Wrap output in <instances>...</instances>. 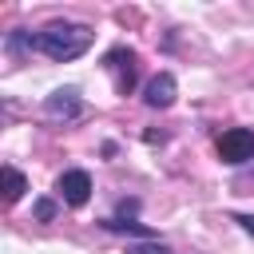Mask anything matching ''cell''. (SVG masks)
<instances>
[{
	"label": "cell",
	"mask_w": 254,
	"mask_h": 254,
	"mask_svg": "<svg viewBox=\"0 0 254 254\" xmlns=\"http://www.w3.org/2000/svg\"><path fill=\"white\" fill-rule=\"evenodd\" d=\"M95 32L87 24H71V20H56L48 28H40L32 36V52H44L48 60L56 64H67V60H79L87 48H91Z\"/></svg>",
	"instance_id": "cell-1"
},
{
	"label": "cell",
	"mask_w": 254,
	"mask_h": 254,
	"mask_svg": "<svg viewBox=\"0 0 254 254\" xmlns=\"http://www.w3.org/2000/svg\"><path fill=\"white\" fill-rule=\"evenodd\" d=\"M103 71L111 75V83H115L119 95H131L135 91V79H139V56L131 48H111L103 56Z\"/></svg>",
	"instance_id": "cell-2"
},
{
	"label": "cell",
	"mask_w": 254,
	"mask_h": 254,
	"mask_svg": "<svg viewBox=\"0 0 254 254\" xmlns=\"http://www.w3.org/2000/svg\"><path fill=\"white\" fill-rule=\"evenodd\" d=\"M218 159L230 163V167L254 159V131H250V127H230V131H222V135H218Z\"/></svg>",
	"instance_id": "cell-3"
},
{
	"label": "cell",
	"mask_w": 254,
	"mask_h": 254,
	"mask_svg": "<svg viewBox=\"0 0 254 254\" xmlns=\"http://www.w3.org/2000/svg\"><path fill=\"white\" fill-rule=\"evenodd\" d=\"M44 115H48L52 123H71V119H79V115H83V99H79V91H75V87H60V91H52V95L44 99Z\"/></svg>",
	"instance_id": "cell-4"
},
{
	"label": "cell",
	"mask_w": 254,
	"mask_h": 254,
	"mask_svg": "<svg viewBox=\"0 0 254 254\" xmlns=\"http://www.w3.org/2000/svg\"><path fill=\"white\" fill-rule=\"evenodd\" d=\"M56 190H60V198L67 206H83L91 198V175L87 171H64L60 183H56Z\"/></svg>",
	"instance_id": "cell-5"
},
{
	"label": "cell",
	"mask_w": 254,
	"mask_h": 254,
	"mask_svg": "<svg viewBox=\"0 0 254 254\" xmlns=\"http://www.w3.org/2000/svg\"><path fill=\"white\" fill-rule=\"evenodd\" d=\"M175 95H179V83H175V75H171V71L151 75V79H147V87H143V99H147V107H155V111L171 107V103H175Z\"/></svg>",
	"instance_id": "cell-6"
},
{
	"label": "cell",
	"mask_w": 254,
	"mask_h": 254,
	"mask_svg": "<svg viewBox=\"0 0 254 254\" xmlns=\"http://www.w3.org/2000/svg\"><path fill=\"white\" fill-rule=\"evenodd\" d=\"M103 226H107V230H115V234H139V238L159 242V234H155L151 226H143V222H127V218H103Z\"/></svg>",
	"instance_id": "cell-7"
},
{
	"label": "cell",
	"mask_w": 254,
	"mask_h": 254,
	"mask_svg": "<svg viewBox=\"0 0 254 254\" xmlns=\"http://www.w3.org/2000/svg\"><path fill=\"white\" fill-rule=\"evenodd\" d=\"M24 190H28V179H24L16 167H4V202L12 206V202L24 194Z\"/></svg>",
	"instance_id": "cell-8"
},
{
	"label": "cell",
	"mask_w": 254,
	"mask_h": 254,
	"mask_svg": "<svg viewBox=\"0 0 254 254\" xmlns=\"http://www.w3.org/2000/svg\"><path fill=\"white\" fill-rule=\"evenodd\" d=\"M127 254H175V250L163 242H143V246H127Z\"/></svg>",
	"instance_id": "cell-9"
},
{
	"label": "cell",
	"mask_w": 254,
	"mask_h": 254,
	"mask_svg": "<svg viewBox=\"0 0 254 254\" xmlns=\"http://www.w3.org/2000/svg\"><path fill=\"white\" fill-rule=\"evenodd\" d=\"M52 214H56V202H52V198H36V218H40V222H48Z\"/></svg>",
	"instance_id": "cell-10"
}]
</instances>
